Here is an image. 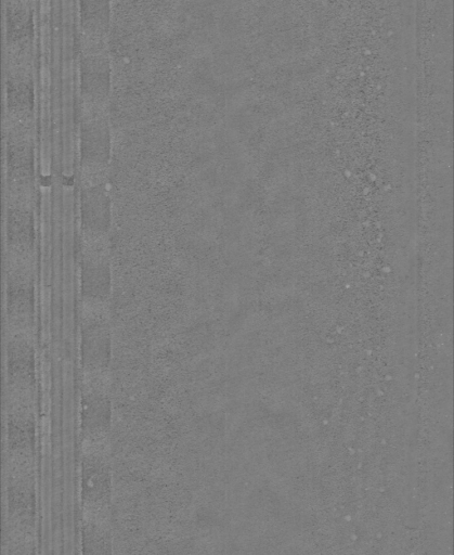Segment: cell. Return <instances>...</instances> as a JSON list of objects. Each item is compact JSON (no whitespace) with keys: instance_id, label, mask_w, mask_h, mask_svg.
I'll return each instance as SVG.
<instances>
[{"instance_id":"6da1fadb","label":"cell","mask_w":454,"mask_h":555,"mask_svg":"<svg viewBox=\"0 0 454 555\" xmlns=\"http://www.w3.org/2000/svg\"><path fill=\"white\" fill-rule=\"evenodd\" d=\"M8 180L11 198L29 199L33 183V141L28 121L10 117Z\"/></svg>"},{"instance_id":"7a4b0ae2","label":"cell","mask_w":454,"mask_h":555,"mask_svg":"<svg viewBox=\"0 0 454 555\" xmlns=\"http://www.w3.org/2000/svg\"><path fill=\"white\" fill-rule=\"evenodd\" d=\"M80 152L82 172H104L109 158V129L103 106L83 104Z\"/></svg>"},{"instance_id":"3957f363","label":"cell","mask_w":454,"mask_h":555,"mask_svg":"<svg viewBox=\"0 0 454 555\" xmlns=\"http://www.w3.org/2000/svg\"><path fill=\"white\" fill-rule=\"evenodd\" d=\"M105 236L82 233L81 291L83 301L103 302L111 286Z\"/></svg>"},{"instance_id":"277c9868","label":"cell","mask_w":454,"mask_h":555,"mask_svg":"<svg viewBox=\"0 0 454 555\" xmlns=\"http://www.w3.org/2000/svg\"><path fill=\"white\" fill-rule=\"evenodd\" d=\"M80 203L82 233L106 235L111 211L103 173L82 172Z\"/></svg>"},{"instance_id":"5b68a950","label":"cell","mask_w":454,"mask_h":555,"mask_svg":"<svg viewBox=\"0 0 454 555\" xmlns=\"http://www.w3.org/2000/svg\"><path fill=\"white\" fill-rule=\"evenodd\" d=\"M109 89V60L99 44L92 46L80 61V91L83 104L104 106Z\"/></svg>"},{"instance_id":"8992f818","label":"cell","mask_w":454,"mask_h":555,"mask_svg":"<svg viewBox=\"0 0 454 555\" xmlns=\"http://www.w3.org/2000/svg\"><path fill=\"white\" fill-rule=\"evenodd\" d=\"M8 241L10 251L30 256L34 246V227L29 199H10L8 209Z\"/></svg>"},{"instance_id":"52a82bcc","label":"cell","mask_w":454,"mask_h":555,"mask_svg":"<svg viewBox=\"0 0 454 555\" xmlns=\"http://www.w3.org/2000/svg\"><path fill=\"white\" fill-rule=\"evenodd\" d=\"M34 37L33 13L28 2L8 0L7 2V39L8 44L20 54L31 46Z\"/></svg>"},{"instance_id":"ba28073f","label":"cell","mask_w":454,"mask_h":555,"mask_svg":"<svg viewBox=\"0 0 454 555\" xmlns=\"http://www.w3.org/2000/svg\"><path fill=\"white\" fill-rule=\"evenodd\" d=\"M7 93L11 117L29 120L34 107V85L31 76L25 68L10 69Z\"/></svg>"},{"instance_id":"9c48e42d","label":"cell","mask_w":454,"mask_h":555,"mask_svg":"<svg viewBox=\"0 0 454 555\" xmlns=\"http://www.w3.org/2000/svg\"><path fill=\"white\" fill-rule=\"evenodd\" d=\"M80 24L91 41L101 42L111 20V0H79Z\"/></svg>"}]
</instances>
